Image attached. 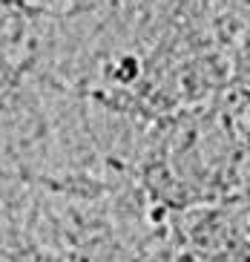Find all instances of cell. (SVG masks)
Returning a JSON list of instances; mask_svg holds the SVG:
<instances>
[{
    "label": "cell",
    "instance_id": "6da1fadb",
    "mask_svg": "<svg viewBox=\"0 0 250 262\" xmlns=\"http://www.w3.org/2000/svg\"><path fill=\"white\" fill-rule=\"evenodd\" d=\"M132 70H135V63H132V61L121 63V72H118V78H121V81H129V78L135 75V72H132Z\"/></svg>",
    "mask_w": 250,
    "mask_h": 262
}]
</instances>
